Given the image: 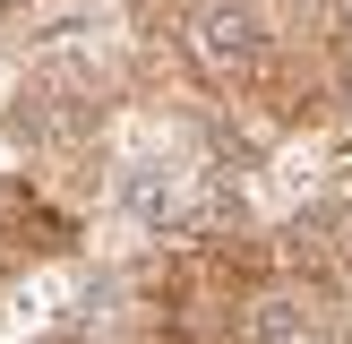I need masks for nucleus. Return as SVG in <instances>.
<instances>
[{"label": "nucleus", "mask_w": 352, "mask_h": 344, "mask_svg": "<svg viewBox=\"0 0 352 344\" xmlns=\"http://www.w3.org/2000/svg\"><path fill=\"white\" fill-rule=\"evenodd\" d=\"M69 241H78V215H69V206L52 198L43 181H26V172H0V284H17L26 267L60 258Z\"/></svg>", "instance_id": "1"}]
</instances>
